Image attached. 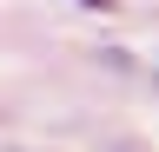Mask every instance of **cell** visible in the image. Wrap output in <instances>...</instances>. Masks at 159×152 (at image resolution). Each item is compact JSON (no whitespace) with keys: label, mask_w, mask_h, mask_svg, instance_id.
Wrapping results in <instances>:
<instances>
[{"label":"cell","mask_w":159,"mask_h":152,"mask_svg":"<svg viewBox=\"0 0 159 152\" xmlns=\"http://www.w3.org/2000/svg\"><path fill=\"white\" fill-rule=\"evenodd\" d=\"M86 7H106V0H86Z\"/></svg>","instance_id":"6da1fadb"}]
</instances>
